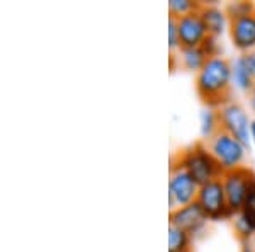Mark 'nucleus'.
<instances>
[{"instance_id": "nucleus-1", "label": "nucleus", "mask_w": 255, "mask_h": 252, "mask_svg": "<svg viewBox=\"0 0 255 252\" xmlns=\"http://www.w3.org/2000/svg\"><path fill=\"white\" fill-rule=\"evenodd\" d=\"M232 61L225 56H213L196 77V92L208 107L220 109L232 102Z\"/></svg>"}, {"instance_id": "nucleus-2", "label": "nucleus", "mask_w": 255, "mask_h": 252, "mask_svg": "<svg viewBox=\"0 0 255 252\" xmlns=\"http://www.w3.org/2000/svg\"><path fill=\"white\" fill-rule=\"evenodd\" d=\"M174 159L187 169V172L194 177V181L199 186H204L215 179H220L225 174L221 165L218 164V160L208 150L206 143L203 142L182 150Z\"/></svg>"}, {"instance_id": "nucleus-3", "label": "nucleus", "mask_w": 255, "mask_h": 252, "mask_svg": "<svg viewBox=\"0 0 255 252\" xmlns=\"http://www.w3.org/2000/svg\"><path fill=\"white\" fill-rule=\"evenodd\" d=\"M206 147L211 152L213 157L221 165L223 172L233 171L244 165V160L247 157V147L240 140H237L228 131L220 130L215 136L206 140Z\"/></svg>"}, {"instance_id": "nucleus-4", "label": "nucleus", "mask_w": 255, "mask_h": 252, "mask_svg": "<svg viewBox=\"0 0 255 252\" xmlns=\"http://www.w3.org/2000/svg\"><path fill=\"white\" fill-rule=\"evenodd\" d=\"M201 186L196 183L194 177L187 172L184 165H180L175 159H172L170 177H168V206L170 212L182 208L197 200Z\"/></svg>"}, {"instance_id": "nucleus-5", "label": "nucleus", "mask_w": 255, "mask_h": 252, "mask_svg": "<svg viewBox=\"0 0 255 252\" xmlns=\"http://www.w3.org/2000/svg\"><path fill=\"white\" fill-rule=\"evenodd\" d=\"M221 181H223L225 186L230 212L235 217V215H238L244 210L247 198H249L250 191H252V188L255 186V172L250 167L242 165L238 169L225 172Z\"/></svg>"}, {"instance_id": "nucleus-6", "label": "nucleus", "mask_w": 255, "mask_h": 252, "mask_svg": "<svg viewBox=\"0 0 255 252\" xmlns=\"http://www.w3.org/2000/svg\"><path fill=\"white\" fill-rule=\"evenodd\" d=\"M196 201L201 205V208L206 213V217L213 222L225 220V218L233 217L232 212H230L228 200H226L225 186H223L221 177L201 186Z\"/></svg>"}, {"instance_id": "nucleus-7", "label": "nucleus", "mask_w": 255, "mask_h": 252, "mask_svg": "<svg viewBox=\"0 0 255 252\" xmlns=\"http://www.w3.org/2000/svg\"><path fill=\"white\" fill-rule=\"evenodd\" d=\"M218 118H220L221 130L228 131L237 140H240L245 147H249L250 140H252V135H250L252 121H250L249 114H247L244 107L238 104V102L232 101L218 109Z\"/></svg>"}, {"instance_id": "nucleus-8", "label": "nucleus", "mask_w": 255, "mask_h": 252, "mask_svg": "<svg viewBox=\"0 0 255 252\" xmlns=\"http://www.w3.org/2000/svg\"><path fill=\"white\" fill-rule=\"evenodd\" d=\"M201 10V9H199ZM191 12L184 17L175 19L177 20V31H179L180 39V49L182 48H199L209 36L208 27L203 20L201 12Z\"/></svg>"}, {"instance_id": "nucleus-9", "label": "nucleus", "mask_w": 255, "mask_h": 252, "mask_svg": "<svg viewBox=\"0 0 255 252\" xmlns=\"http://www.w3.org/2000/svg\"><path fill=\"white\" fill-rule=\"evenodd\" d=\"M168 218H170V225H175L177 229L184 230L191 237H196L197 234L203 232L209 220L197 201L170 212V217Z\"/></svg>"}, {"instance_id": "nucleus-10", "label": "nucleus", "mask_w": 255, "mask_h": 252, "mask_svg": "<svg viewBox=\"0 0 255 252\" xmlns=\"http://www.w3.org/2000/svg\"><path fill=\"white\" fill-rule=\"evenodd\" d=\"M230 36L233 46L242 53H250L255 49V14L228 20Z\"/></svg>"}, {"instance_id": "nucleus-11", "label": "nucleus", "mask_w": 255, "mask_h": 252, "mask_svg": "<svg viewBox=\"0 0 255 252\" xmlns=\"http://www.w3.org/2000/svg\"><path fill=\"white\" fill-rule=\"evenodd\" d=\"M201 15H203V20L208 27L209 36H218L225 31V26L228 22V17H226L225 10H221L220 7L216 5V2H208V3H201Z\"/></svg>"}, {"instance_id": "nucleus-12", "label": "nucleus", "mask_w": 255, "mask_h": 252, "mask_svg": "<svg viewBox=\"0 0 255 252\" xmlns=\"http://www.w3.org/2000/svg\"><path fill=\"white\" fill-rule=\"evenodd\" d=\"M232 82L238 90H242V92H245V94H250L252 89L255 87L254 75H252V72H250L244 53L232 61Z\"/></svg>"}, {"instance_id": "nucleus-13", "label": "nucleus", "mask_w": 255, "mask_h": 252, "mask_svg": "<svg viewBox=\"0 0 255 252\" xmlns=\"http://www.w3.org/2000/svg\"><path fill=\"white\" fill-rule=\"evenodd\" d=\"M180 61L182 67L189 70V72H199L201 68L206 65L209 56L206 55L203 48H182L180 49Z\"/></svg>"}, {"instance_id": "nucleus-14", "label": "nucleus", "mask_w": 255, "mask_h": 252, "mask_svg": "<svg viewBox=\"0 0 255 252\" xmlns=\"http://www.w3.org/2000/svg\"><path fill=\"white\" fill-rule=\"evenodd\" d=\"M168 252H191V235L168 225Z\"/></svg>"}, {"instance_id": "nucleus-15", "label": "nucleus", "mask_w": 255, "mask_h": 252, "mask_svg": "<svg viewBox=\"0 0 255 252\" xmlns=\"http://www.w3.org/2000/svg\"><path fill=\"white\" fill-rule=\"evenodd\" d=\"M220 130L221 126L220 118H218V109H213V107L203 109V113H201V135L204 136V140L215 136Z\"/></svg>"}, {"instance_id": "nucleus-16", "label": "nucleus", "mask_w": 255, "mask_h": 252, "mask_svg": "<svg viewBox=\"0 0 255 252\" xmlns=\"http://www.w3.org/2000/svg\"><path fill=\"white\" fill-rule=\"evenodd\" d=\"M225 14H226V17H228V20L238 19V17H244V15L255 14V3L247 2V0L230 2L228 5L225 7Z\"/></svg>"}, {"instance_id": "nucleus-17", "label": "nucleus", "mask_w": 255, "mask_h": 252, "mask_svg": "<svg viewBox=\"0 0 255 252\" xmlns=\"http://www.w3.org/2000/svg\"><path fill=\"white\" fill-rule=\"evenodd\" d=\"M199 9H201V3L192 2V0H170V2H168V12H170V15L175 19L184 17V15L191 14V12H196Z\"/></svg>"}, {"instance_id": "nucleus-18", "label": "nucleus", "mask_w": 255, "mask_h": 252, "mask_svg": "<svg viewBox=\"0 0 255 252\" xmlns=\"http://www.w3.org/2000/svg\"><path fill=\"white\" fill-rule=\"evenodd\" d=\"M233 218H235V220H233V227H235V232L238 235V239H240L242 242L252 241L254 235H255V229H254L252 225H250V222L247 220V218L242 213L235 215Z\"/></svg>"}, {"instance_id": "nucleus-19", "label": "nucleus", "mask_w": 255, "mask_h": 252, "mask_svg": "<svg viewBox=\"0 0 255 252\" xmlns=\"http://www.w3.org/2000/svg\"><path fill=\"white\" fill-rule=\"evenodd\" d=\"M168 48L174 53L175 49L180 51V39H179V31H177V20L175 17L168 15Z\"/></svg>"}, {"instance_id": "nucleus-20", "label": "nucleus", "mask_w": 255, "mask_h": 252, "mask_svg": "<svg viewBox=\"0 0 255 252\" xmlns=\"http://www.w3.org/2000/svg\"><path fill=\"white\" fill-rule=\"evenodd\" d=\"M247 220L250 222V225L255 229V186L252 188V191H250L249 198H247V203L244 206V210L240 212Z\"/></svg>"}, {"instance_id": "nucleus-21", "label": "nucleus", "mask_w": 255, "mask_h": 252, "mask_svg": "<svg viewBox=\"0 0 255 252\" xmlns=\"http://www.w3.org/2000/svg\"><path fill=\"white\" fill-rule=\"evenodd\" d=\"M244 55H245V60H247V63H249V68H250V72H252L254 80H255V49L250 53H244Z\"/></svg>"}, {"instance_id": "nucleus-22", "label": "nucleus", "mask_w": 255, "mask_h": 252, "mask_svg": "<svg viewBox=\"0 0 255 252\" xmlns=\"http://www.w3.org/2000/svg\"><path fill=\"white\" fill-rule=\"evenodd\" d=\"M249 102H250V107H252V111L255 113V87L252 89V92L249 94Z\"/></svg>"}, {"instance_id": "nucleus-23", "label": "nucleus", "mask_w": 255, "mask_h": 252, "mask_svg": "<svg viewBox=\"0 0 255 252\" xmlns=\"http://www.w3.org/2000/svg\"><path fill=\"white\" fill-rule=\"evenodd\" d=\"M250 135H252V142L255 143V119L252 121V126H250Z\"/></svg>"}, {"instance_id": "nucleus-24", "label": "nucleus", "mask_w": 255, "mask_h": 252, "mask_svg": "<svg viewBox=\"0 0 255 252\" xmlns=\"http://www.w3.org/2000/svg\"><path fill=\"white\" fill-rule=\"evenodd\" d=\"M252 244H254V247H255V235H254V239H252Z\"/></svg>"}]
</instances>
